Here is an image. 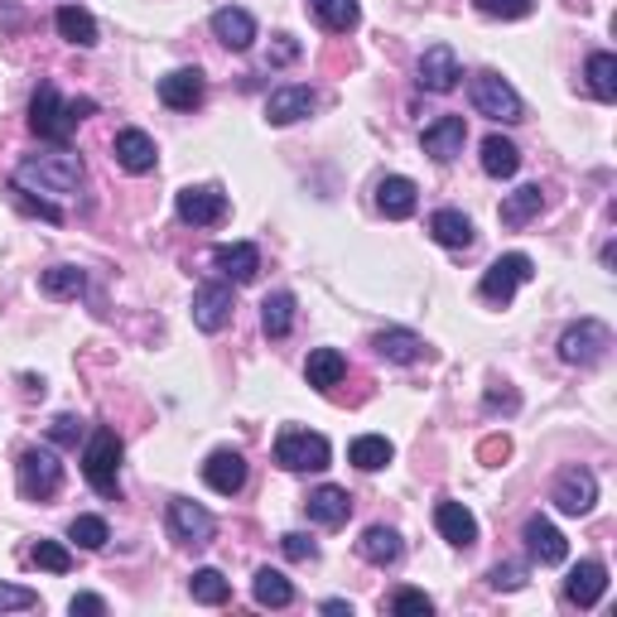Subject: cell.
Segmentation results:
<instances>
[{
	"label": "cell",
	"mask_w": 617,
	"mask_h": 617,
	"mask_svg": "<svg viewBox=\"0 0 617 617\" xmlns=\"http://www.w3.org/2000/svg\"><path fill=\"white\" fill-rule=\"evenodd\" d=\"M482 410H488V415H516V410H521V396H516V391L507 386V381H492V386H488V396H482Z\"/></svg>",
	"instance_id": "f6af8a7d"
},
{
	"label": "cell",
	"mask_w": 617,
	"mask_h": 617,
	"mask_svg": "<svg viewBox=\"0 0 617 617\" xmlns=\"http://www.w3.org/2000/svg\"><path fill=\"white\" fill-rule=\"evenodd\" d=\"M212 266L222 271L227 285H251L261 275V251L251 242H222V246H212Z\"/></svg>",
	"instance_id": "5bb4252c"
},
{
	"label": "cell",
	"mask_w": 617,
	"mask_h": 617,
	"mask_svg": "<svg viewBox=\"0 0 617 617\" xmlns=\"http://www.w3.org/2000/svg\"><path fill=\"white\" fill-rule=\"evenodd\" d=\"M251 593H256V603H261V608H289V603H295V583L280 575V569H271V565L256 569Z\"/></svg>",
	"instance_id": "8d00e7d4"
},
{
	"label": "cell",
	"mask_w": 617,
	"mask_h": 617,
	"mask_svg": "<svg viewBox=\"0 0 617 617\" xmlns=\"http://www.w3.org/2000/svg\"><path fill=\"white\" fill-rule=\"evenodd\" d=\"M227 208L232 203L218 184H188V188H178V198H174L178 222H188V227H218V222L227 218Z\"/></svg>",
	"instance_id": "30bf717a"
},
{
	"label": "cell",
	"mask_w": 617,
	"mask_h": 617,
	"mask_svg": "<svg viewBox=\"0 0 617 617\" xmlns=\"http://www.w3.org/2000/svg\"><path fill=\"white\" fill-rule=\"evenodd\" d=\"M464 140H468V121L464 116H440V121L424 126V155L440 160V164L458 160V155H464Z\"/></svg>",
	"instance_id": "7402d4cb"
},
{
	"label": "cell",
	"mask_w": 617,
	"mask_h": 617,
	"mask_svg": "<svg viewBox=\"0 0 617 617\" xmlns=\"http://www.w3.org/2000/svg\"><path fill=\"white\" fill-rule=\"evenodd\" d=\"M319 107V92L305 83H289V87H275L271 102H266V121L271 126H295V121H305L309 111Z\"/></svg>",
	"instance_id": "e0dca14e"
},
{
	"label": "cell",
	"mask_w": 617,
	"mask_h": 617,
	"mask_svg": "<svg viewBox=\"0 0 617 617\" xmlns=\"http://www.w3.org/2000/svg\"><path fill=\"white\" fill-rule=\"evenodd\" d=\"M430 237L440 246H448V251H468V246H473V222H468L458 208H440L430 218Z\"/></svg>",
	"instance_id": "f546056e"
},
{
	"label": "cell",
	"mask_w": 617,
	"mask_h": 617,
	"mask_svg": "<svg viewBox=\"0 0 617 617\" xmlns=\"http://www.w3.org/2000/svg\"><path fill=\"white\" fill-rule=\"evenodd\" d=\"M305 377H309L313 391H333L347 377V357L338 353V347H313L309 362H305Z\"/></svg>",
	"instance_id": "4dcf8cb0"
},
{
	"label": "cell",
	"mask_w": 617,
	"mask_h": 617,
	"mask_svg": "<svg viewBox=\"0 0 617 617\" xmlns=\"http://www.w3.org/2000/svg\"><path fill=\"white\" fill-rule=\"evenodd\" d=\"M280 550H285V559H299V565H305V559H319V545H313L305 531L280 535Z\"/></svg>",
	"instance_id": "681fc988"
},
{
	"label": "cell",
	"mask_w": 617,
	"mask_h": 617,
	"mask_svg": "<svg viewBox=\"0 0 617 617\" xmlns=\"http://www.w3.org/2000/svg\"><path fill=\"white\" fill-rule=\"evenodd\" d=\"M15 482H20V497H29V502L59 497V488H63L59 454H53L49 444H44V448H25V454H20V464H15Z\"/></svg>",
	"instance_id": "277c9868"
},
{
	"label": "cell",
	"mask_w": 617,
	"mask_h": 617,
	"mask_svg": "<svg viewBox=\"0 0 617 617\" xmlns=\"http://www.w3.org/2000/svg\"><path fill=\"white\" fill-rule=\"evenodd\" d=\"M83 478L97 497L121 502V434L111 424H97L83 448Z\"/></svg>",
	"instance_id": "7a4b0ae2"
},
{
	"label": "cell",
	"mask_w": 617,
	"mask_h": 617,
	"mask_svg": "<svg viewBox=\"0 0 617 617\" xmlns=\"http://www.w3.org/2000/svg\"><path fill=\"white\" fill-rule=\"evenodd\" d=\"M188 593H194V603H203V608H222V603H232V579L212 565L194 569V575H188Z\"/></svg>",
	"instance_id": "836d02e7"
},
{
	"label": "cell",
	"mask_w": 617,
	"mask_h": 617,
	"mask_svg": "<svg viewBox=\"0 0 617 617\" xmlns=\"http://www.w3.org/2000/svg\"><path fill=\"white\" fill-rule=\"evenodd\" d=\"M357 555H362L367 565L386 569V565H396V559L406 555V541H400V531H391V526H367L362 541H357Z\"/></svg>",
	"instance_id": "484cf974"
},
{
	"label": "cell",
	"mask_w": 617,
	"mask_h": 617,
	"mask_svg": "<svg viewBox=\"0 0 617 617\" xmlns=\"http://www.w3.org/2000/svg\"><path fill=\"white\" fill-rule=\"evenodd\" d=\"M516 170H521V150H516L507 136H488V140H482V174L511 178Z\"/></svg>",
	"instance_id": "d590c367"
},
{
	"label": "cell",
	"mask_w": 617,
	"mask_h": 617,
	"mask_svg": "<svg viewBox=\"0 0 617 617\" xmlns=\"http://www.w3.org/2000/svg\"><path fill=\"white\" fill-rule=\"evenodd\" d=\"M10 198H15V208H20V212H29V218H44V222H63V208H59V203H49V198H35V194H29V188L10 184Z\"/></svg>",
	"instance_id": "b9f144b4"
},
{
	"label": "cell",
	"mask_w": 617,
	"mask_h": 617,
	"mask_svg": "<svg viewBox=\"0 0 617 617\" xmlns=\"http://www.w3.org/2000/svg\"><path fill=\"white\" fill-rule=\"evenodd\" d=\"M608 347H613V329L599 319H579L559 333V357L569 367H599L608 357Z\"/></svg>",
	"instance_id": "52a82bcc"
},
{
	"label": "cell",
	"mask_w": 617,
	"mask_h": 617,
	"mask_svg": "<svg viewBox=\"0 0 617 617\" xmlns=\"http://www.w3.org/2000/svg\"><path fill=\"white\" fill-rule=\"evenodd\" d=\"M203 482L218 492V497H237V492L246 488V458L237 454V448H218V454H208Z\"/></svg>",
	"instance_id": "44dd1931"
},
{
	"label": "cell",
	"mask_w": 617,
	"mask_h": 617,
	"mask_svg": "<svg viewBox=\"0 0 617 617\" xmlns=\"http://www.w3.org/2000/svg\"><path fill=\"white\" fill-rule=\"evenodd\" d=\"M77 440H83V420H77V415H53V424H49V444L77 448Z\"/></svg>",
	"instance_id": "7dc6e473"
},
{
	"label": "cell",
	"mask_w": 617,
	"mask_h": 617,
	"mask_svg": "<svg viewBox=\"0 0 617 617\" xmlns=\"http://www.w3.org/2000/svg\"><path fill=\"white\" fill-rule=\"evenodd\" d=\"M415 208H420V188H415V178L386 174L377 184V212H381V218L406 222V218H415Z\"/></svg>",
	"instance_id": "ffe728a7"
},
{
	"label": "cell",
	"mask_w": 617,
	"mask_h": 617,
	"mask_svg": "<svg viewBox=\"0 0 617 617\" xmlns=\"http://www.w3.org/2000/svg\"><path fill=\"white\" fill-rule=\"evenodd\" d=\"M333 458V448L323 434L313 430H280L275 440V464L285 468V473H323Z\"/></svg>",
	"instance_id": "5b68a950"
},
{
	"label": "cell",
	"mask_w": 617,
	"mask_h": 617,
	"mask_svg": "<svg viewBox=\"0 0 617 617\" xmlns=\"http://www.w3.org/2000/svg\"><path fill=\"white\" fill-rule=\"evenodd\" d=\"M507 454H511V440H507V434H492V440H482V448H478V458H482L488 468H502V458H507Z\"/></svg>",
	"instance_id": "816d5d0a"
},
{
	"label": "cell",
	"mask_w": 617,
	"mask_h": 617,
	"mask_svg": "<svg viewBox=\"0 0 617 617\" xmlns=\"http://www.w3.org/2000/svg\"><path fill=\"white\" fill-rule=\"evenodd\" d=\"M391 454H396V448H391L386 434H357V440L347 444V464L362 468V473H381V468L391 464Z\"/></svg>",
	"instance_id": "d6a6232c"
},
{
	"label": "cell",
	"mask_w": 617,
	"mask_h": 617,
	"mask_svg": "<svg viewBox=\"0 0 617 617\" xmlns=\"http://www.w3.org/2000/svg\"><path fill=\"white\" fill-rule=\"evenodd\" d=\"M488 583H492L497 593H516V589L526 583V565H511V559H502V565H492Z\"/></svg>",
	"instance_id": "c3c4849f"
},
{
	"label": "cell",
	"mask_w": 617,
	"mask_h": 617,
	"mask_svg": "<svg viewBox=\"0 0 617 617\" xmlns=\"http://www.w3.org/2000/svg\"><path fill=\"white\" fill-rule=\"evenodd\" d=\"M386 608L396 613V617H410V613L430 617V613H434V599H430V593H420V589H396V593H391Z\"/></svg>",
	"instance_id": "7bdbcfd3"
},
{
	"label": "cell",
	"mask_w": 617,
	"mask_h": 617,
	"mask_svg": "<svg viewBox=\"0 0 617 617\" xmlns=\"http://www.w3.org/2000/svg\"><path fill=\"white\" fill-rule=\"evenodd\" d=\"M603 593H608V565H603V559H579L565 579V599L575 603V608H593Z\"/></svg>",
	"instance_id": "ac0fdd59"
},
{
	"label": "cell",
	"mask_w": 617,
	"mask_h": 617,
	"mask_svg": "<svg viewBox=\"0 0 617 617\" xmlns=\"http://www.w3.org/2000/svg\"><path fill=\"white\" fill-rule=\"evenodd\" d=\"M521 541H526V555H531L535 565H565L569 559V541L559 535L555 521H545V516H531V521H526Z\"/></svg>",
	"instance_id": "9a60e30c"
},
{
	"label": "cell",
	"mask_w": 617,
	"mask_h": 617,
	"mask_svg": "<svg viewBox=\"0 0 617 617\" xmlns=\"http://www.w3.org/2000/svg\"><path fill=\"white\" fill-rule=\"evenodd\" d=\"M458 77H464V69H458V53L448 49V44H430V49L420 53V63H415V83L434 97L454 92Z\"/></svg>",
	"instance_id": "7c38bea8"
},
{
	"label": "cell",
	"mask_w": 617,
	"mask_h": 617,
	"mask_svg": "<svg viewBox=\"0 0 617 617\" xmlns=\"http://www.w3.org/2000/svg\"><path fill=\"white\" fill-rule=\"evenodd\" d=\"M309 10L329 35H353L362 25V0H309Z\"/></svg>",
	"instance_id": "83f0119b"
},
{
	"label": "cell",
	"mask_w": 617,
	"mask_h": 617,
	"mask_svg": "<svg viewBox=\"0 0 617 617\" xmlns=\"http://www.w3.org/2000/svg\"><path fill=\"white\" fill-rule=\"evenodd\" d=\"M488 20H526L535 10V0H473Z\"/></svg>",
	"instance_id": "ee69618b"
},
{
	"label": "cell",
	"mask_w": 617,
	"mask_h": 617,
	"mask_svg": "<svg viewBox=\"0 0 617 617\" xmlns=\"http://www.w3.org/2000/svg\"><path fill=\"white\" fill-rule=\"evenodd\" d=\"M237 313V299H232V285L227 280H208V285L194 289V323L203 333H222Z\"/></svg>",
	"instance_id": "4fadbf2b"
},
{
	"label": "cell",
	"mask_w": 617,
	"mask_h": 617,
	"mask_svg": "<svg viewBox=\"0 0 617 617\" xmlns=\"http://www.w3.org/2000/svg\"><path fill=\"white\" fill-rule=\"evenodd\" d=\"M305 511H309V521H319V526H347V516H353V497H347V488H333V482H323V488H313L309 497H305Z\"/></svg>",
	"instance_id": "603a6c76"
},
{
	"label": "cell",
	"mask_w": 617,
	"mask_h": 617,
	"mask_svg": "<svg viewBox=\"0 0 617 617\" xmlns=\"http://www.w3.org/2000/svg\"><path fill=\"white\" fill-rule=\"evenodd\" d=\"M39 289L49 299H77L87 289V271L83 266H49V271L39 275Z\"/></svg>",
	"instance_id": "74e56055"
},
{
	"label": "cell",
	"mask_w": 617,
	"mask_h": 617,
	"mask_svg": "<svg viewBox=\"0 0 617 617\" xmlns=\"http://www.w3.org/2000/svg\"><path fill=\"white\" fill-rule=\"evenodd\" d=\"M39 608L35 589H20V583H0V613H29Z\"/></svg>",
	"instance_id": "bcb514c9"
},
{
	"label": "cell",
	"mask_w": 617,
	"mask_h": 617,
	"mask_svg": "<svg viewBox=\"0 0 617 617\" xmlns=\"http://www.w3.org/2000/svg\"><path fill=\"white\" fill-rule=\"evenodd\" d=\"M261 329L266 338H289V329H295V295L289 289H275L261 299Z\"/></svg>",
	"instance_id": "e575fe53"
},
{
	"label": "cell",
	"mask_w": 617,
	"mask_h": 617,
	"mask_svg": "<svg viewBox=\"0 0 617 617\" xmlns=\"http://www.w3.org/2000/svg\"><path fill=\"white\" fill-rule=\"evenodd\" d=\"M29 559H35L39 569H49V575H69L73 569V550L59 545V541H39L35 550H29Z\"/></svg>",
	"instance_id": "60d3db41"
},
{
	"label": "cell",
	"mask_w": 617,
	"mask_h": 617,
	"mask_svg": "<svg viewBox=\"0 0 617 617\" xmlns=\"http://www.w3.org/2000/svg\"><path fill=\"white\" fill-rule=\"evenodd\" d=\"M372 347H377V357H386V362H396V367H410L430 353L420 333H410V329H381L372 338Z\"/></svg>",
	"instance_id": "4316f807"
},
{
	"label": "cell",
	"mask_w": 617,
	"mask_h": 617,
	"mask_svg": "<svg viewBox=\"0 0 617 617\" xmlns=\"http://www.w3.org/2000/svg\"><path fill=\"white\" fill-rule=\"evenodd\" d=\"M550 502H555L565 516H589L599 507V478L589 473V468H565V473L555 478V492H550Z\"/></svg>",
	"instance_id": "8fae6325"
},
{
	"label": "cell",
	"mask_w": 617,
	"mask_h": 617,
	"mask_svg": "<svg viewBox=\"0 0 617 617\" xmlns=\"http://www.w3.org/2000/svg\"><path fill=\"white\" fill-rule=\"evenodd\" d=\"M69 613H73V617H77V613H83V617H102V613H107V603L97 599V593H73Z\"/></svg>",
	"instance_id": "f5cc1de1"
},
{
	"label": "cell",
	"mask_w": 617,
	"mask_h": 617,
	"mask_svg": "<svg viewBox=\"0 0 617 617\" xmlns=\"http://www.w3.org/2000/svg\"><path fill=\"white\" fill-rule=\"evenodd\" d=\"M92 111H97V102H92V97H77V102H69V116H73V126H77V121H87V116H92Z\"/></svg>",
	"instance_id": "db71d44e"
},
{
	"label": "cell",
	"mask_w": 617,
	"mask_h": 617,
	"mask_svg": "<svg viewBox=\"0 0 617 617\" xmlns=\"http://www.w3.org/2000/svg\"><path fill=\"white\" fill-rule=\"evenodd\" d=\"M53 29H59V35L69 39L73 49H97V20L87 15L83 5H59V15H53Z\"/></svg>",
	"instance_id": "1f68e13d"
},
{
	"label": "cell",
	"mask_w": 617,
	"mask_h": 617,
	"mask_svg": "<svg viewBox=\"0 0 617 617\" xmlns=\"http://www.w3.org/2000/svg\"><path fill=\"white\" fill-rule=\"evenodd\" d=\"M545 208V188L541 184H521L516 194L502 198V227H526V222H535Z\"/></svg>",
	"instance_id": "f1b7e54d"
},
{
	"label": "cell",
	"mask_w": 617,
	"mask_h": 617,
	"mask_svg": "<svg viewBox=\"0 0 617 617\" xmlns=\"http://www.w3.org/2000/svg\"><path fill=\"white\" fill-rule=\"evenodd\" d=\"M83 178H87L83 155L63 150V145H59V150L25 155V160L15 164V184L29 188V194H53V198H63V194H77V188H83Z\"/></svg>",
	"instance_id": "6da1fadb"
},
{
	"label": "cell",
	"mask_w": 617,
	"mask_h": 617,
	"mask_svg": "<svg viewBox=\"0 0 617 617\" xmlns=\"http://www.w3.org/2000/svg\"><path fill=\"white\" fill-rule=\"evenodd\" d=\"M434 526H440V535L448 545H458V550L478 545V516L468 511L464 502H440V507H434Z\"/></svg>",
	"instance_id": "d4e9b609"
},
{
	"label": "cell",
	"mask_w": 617,
	"mask_h": 617,
	"mask_svg": "<svg viewBox=\"0 0 617 617\" xmlns=\"http://www.w3.org/2000/svg\"><path fill=\"white\" fill-rule=\"evenodd\" d=\"M535 275V261L526 251H507L497 256V261L482 271L478 280V299H488V305H511V295L526 285V280Z\"/></svg>",
	"instance_id": "8992f818"
},
{
	"label": "cell",
	"mask_w": 617,
	"mask_h": 617,
	"mask_svg": "<svg viewBox=\"0 0 617 617\" xmlns=\"http://www.w3.org/2000/svg\"><path fill=\"white\" fill-rule=\"evenodd\" d=\"M299 59V39L295 35H275V44L266 49V63L271 69H285V63H295Z\"/></svg>",
	"instance_id": "f907efd6"
},
{
	"label": "cell",
	"mask_w": 617,
	"mask_h": 617,
	"mask_svg": "<svg viewBox=\"0 0 617 617\" xmlns=\"http://www.w3.org/2000/svg\"><path fill=\"white\" fill-rule=\"evenodd\" d=\"M69 541H77L83 550H102L111 541V531H107V521L102 516H73V526H69Z\"/></svg>",
	"instance_id": "ab89813d"
},
{
	"label": "cell",
	"mask_w": 617,
	"mask_h": 617,
	"mask_svg": "<svg viewBox=\"0 0 617 617\" xmlns=\"http://www.w3.org/2000/svg\"><path fill=\"white\" fill-rule=\"evenodd\" d=\"M29 131H35L39 140H53V145L69 140L73 116H69V102L59 97V87L53 83H39L35 97H29Z\"/></svg>",
	"instance_id": "ba28073f"
},
{
	"label": "cell",
	"mask_w": 617,
	"mask_h": 617,
	"mask_svg": "<svg viewBox=\"0 0 617 617\" xmlns=\"http://www.w3.org/2000/svg\"><path fill=\"white\" fill-rule=\"evenodd\" d=\"M468 102H473L478 116L488 121H502V126H516V121H526V107H521V92L507 83L502 73H473V83H468Z\"/></svg>",
	"instance_id": "3957f363"
},
{
	"label": "cell",
	"mask_w": 617,
	"mask_h": 617,
	"mask_svg": "<svg viewBox=\"0 0 617 617\" xmlns=\"http://www.w3.org/2000/svg\"><path fill=\"white\" fill-rule=\"evenodd\" d=\"M116 164L126 174H150L155 170V160H160V150H155V140L145 136V131H136V126H126V131H116Z\"/></svg>",
	"instance_id": "cb8c5ba5"
},
{
	"label": "cell",
	"mask_w": 617,
	"mask_h": 617,
	"mask_svg": "<svg viewBox=\"0 0 617 617\" xmlns=\"http://www.w3.org/2000/svg\"><path fill=\"white\" fill-rule=\"evenodd\" d=\"M208 97V77L203 69H174L170 77H160V102L170 111H194Z\"/></svg>",
	"instance_id": "2e32d148"
},
{
	"label": "cell",
	"mask_w": 617,
	"mask_h": 617,
	"mask_svg": "<svg viewBox=\"0 0 617 617\" xmlns=\"http://www.w3.org/2000/svg\"><path fill=\"white\" fill-rule=\"evenodd\" d=\"M164 526H170V541L184 545V550L212 545V531H218L212 511L198 507V502H188V497H174V502H170V516H164Z\"/></svg>",
	"instance_id": "9c48e42d"
},
{
	"label": "cell",
	"mask_w": 617,
	"mask_h": 617,
	"mask_svg": "<svg viewBox=\"0 0 617 617\" xmlns=\"http://www.w3.org/2000/svg\"><path fill=\"white\" fill-rule=\"evenodd\" d=\"M212 39H218L222 49H232V53H246V49L256 44V20H251V10H242V5L212 10Z\"/></svg>",
	"instance_id": "d6986e66"
},
{
	"label": "cell",
	"mask_w": 617,
	"mask_h": 617,
	"mask_svg": "<svg viewBox=\"0 0 617 617\" xmlns=\"http://www.w3.org/2000/svg\"><path fill=\"white\" fill-rule=\"evenodd\" d=\"M323 613H333V617H353V603H343V599H329V603H323Z\"/></svg>",
	"instance_id": "11a10c76"
},
{
	"label": "cell",
	"mask_w": 617,
	"mask_h": 617,
	"mask_svg": "<svg viewBox=\"0 0 617 617\" xmlns=\"http://www.w3.org/2000/svg\"><path fill=\"white\" fill-rule=\"evenodd\" d=\"M583 77H589V92L599 97V102H617V59L613 53H589V63H583Z\"/></svg>",
	"instance_id": "f35d334b"
}]
</instances>
